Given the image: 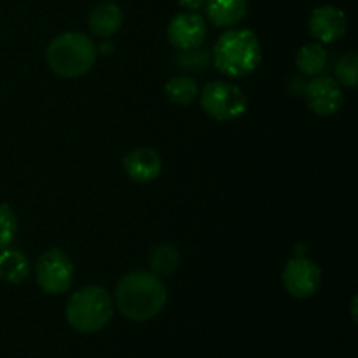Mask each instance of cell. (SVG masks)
<instances>
[{
    "label": "cell",
    "mask_w": 358,
    "mask_h": 358,
    "mask_svg": "<svg viewBox=\"0 0 358 358\" xmlns=\"http://www.w3.org/2000/svg\"><path fill=\"white\" fill-rule=\"evenodd\" d=\"M166 299L168 292L163 280L150 271L136 269L119 280L114 304L128 320L145 322L163 311Z\"/></svg>",
    "instance_id": "1"
},
{
    "label": "cell",
    "mask_w": 358,
    "mask_h": 358,
    "mask_svg": "<svg viewBox=\"0 0 358 358\" xmlns=\"http://www.w3.org/2000/svg\"><path fill=\"white\" fill-rule=\"evenodd\" d=\"M262 59L257 35L247 28L227 30L215 42L212 62L220 73L231 79H241L254 72Z\"/></svg>",
    "instance_id": "2"
},
{
    "label": "cell",
    "mask_w": 358,
    "mask_h": 358,
    "mask_svg": "<svg viewBox=\"0 0 358 358\" xmlns=\"http://www.w3.org/2000/svg\"><path fill=\"white\" fill-rule=\"evenodd\" d=\"M96 44L79 31H65L48 45V65L56 76L76 79L93 69L96 62Z\"/></svg>",
    "instance_id": "3"
},
{
    "label": "cell",
    "mask_w": 358,
    "mask_h": 358,
    "mask_svg": "<svg viewBox=\"0 0 358 358\" xmlns=\"http://www.w3.org/2000/svg\"><path fill=\"white\" fill-rule=\"evenodd\" d=\"M66 320L73 331L93 334L101 331L114 315V301L100 285H90L77 290L66 303Z\"/></svg>",
    "instance_id": "4"
},
{
    "label": "cell",
    "mask_w": 358,
    "mask_h": 358,
    "mask_svg": "<svg viewBox=\"0 0 358 358\" xmlns=\"http://www.w3.org/2000/svg\"><path fill=\"white\" fill-rule=\"evenodd\" d=\"M201 108L217 121H234L247 112L248 101L243 91L227 80H212L205 84L199 94Z\"/></svg>",
    "instance_id": "5"
},
{
    "label": "cell",
    "mask_w": 358,
    "mask_h": 358,
    "mask_svg": "<svg viewBox=\"0 0 358 358\" xmlns=\"http://www.w3.org/2000/svg\"><path fill=\"white\" fill-rule=\"evenodd\" d=\"M37 283L45 294H63L73 283V264L59 248H49L41 254L35 268Z\"/></svg>",
    "instance_id": "6"
},
{
    "label": "cell",
    "mask_w": 358,
    "mask_h": 358,
    "mask_svg": "<svg viewBox=\"0 0 358 358\" xmlns=\"http://www.w3.org/2000/svg\"><path fill=\"white\" fill-rule=\"evenodd\" d=\"M283 285L297 299H306L315 296L320 289L322 271L313 261L304 255L290 259L283 269Z\"/></svg>",
    "instance_id": "7"
},
{
    "label": "cell",
    "mask_w": 358,
    "mask_h": 358,
    "mask_svg": "<svg viewBox=\"0 0 358 358\" xmlns=\"http://www.w3.org/2000/svg\"><path fill=\"white\" fill-rule=\"evenodd\" d=\"M205 37L206 23L194 10L177 14L168 24V41L178 51L199 48L205 42Z\"/></svg>",
    "instance_id": "8"
},
{
    "label": "cell",
    "mask_w": 358,
    "mask_h": 358,
    "mask_svg": "<svg viewBox=\"0 0 358 358\" xmlns=\"http://www.w3.org/2000/svg\"><path fill=\"white\" fill-rule=\"evenodd\" d=\"M304 96H306V103L311 112H315L317 115H324V117L334 115L345 101L341 84L331 77L317 76L313 80H310L304 90Z\"/></svg>",
    "instance_id": "9"
},
{
    "label": "cell",
    "mask_w": 358,
    "mask_h": 358,
    "mask_svg": "<svg viewBox=\"0 0 358 358\" xmlns=\"http://www.w3.org/2000/svg\"><path fill=\"white\" fill-rule=\"evenodd\" d=\"M348 20L345 10L334 6H322L311 13L310 16V31L317 41L329 44L336 42L346 34Z\"/></svg>",
    "instance_id": "10"
},
{
    "label": "cell",
    "mask_w": 358,
    "mask_h": 358,
    "mask_svg": "<svg viewBox=\"0 0 358 358\" xmlns=\"http://www.w3.org/2000/svg\"><path fill=\"white\" fill-rule=\"evenodd\" d=\"M122 166L128 177L138 184H149L156 180L163 170V159L159 154L149 147H140L131 150L122 159Z\"/></svg>",
    "instance_id": "11"
},
{
    "label": "cell",
    "mask_w": 358,
    "mask_h": 358,
    "mask_svg": "<svg viewBox=\"0 0 358 358\" xmlns=\"http://www.w3.org/2000/svg\"><path fill=\"white\" fill-rule=\"evenodd\" d=\"M91 34L100 38H108L121 28L122 24V10L114 2H101L90 13Z\"/></svg>",
    "instance_id": "12"
},
{
    "label": "cell",
    "mask_w": 358,
    "mask_h": 358,
    "mask_svg": "<svg viewBox=\"0 0 358 358\" xmlns=\"http://www.w3.org/2000/svg\"><path fill=\"white\" fill-rule=\"evenodd\" d=\"M206 16L215 27L231 28L247 16V0H206Z\"/></svg>",
    "instance_id": "13"
},
{
    "label": "cell",
    "mask_w": 358,
    "mask_h": 358,
    "mask_svg": "<svg viewBox=\"0 0 358 358\" xmlns=\"http://www.w3.org/2000/svg\"><path fill=\"white\" fill-rule=\"evenodd\" d=\"M30 273V261L23 252L16 248H3L0 250V280L6 283H17L24 282Z\"/></svg>",
    "instance_id": "14"
},
{
    "label": "cell",
    "mask_w": 358,
    "mask_h": 358,
    "mask_svg": "<svg viewBox=\"0 0 358 358\" xmlns=\"http://www.w3.org/2000/svg\"><path fill=\"white\" fill-rule=\"evenodd\" d=\"M327 51L322 44L318 42H311V44L303 45L297 52V69L303 76H310V77H317L320 76L322 72L327 66Z\"/></svg>",
    "instance_id": "15"
},
{
    "label": "cell",
    "mask_w": 358,
    "mask_h": 358,
    "mask_svg": "<svg viewBox=\"0 0 358 358\" xmlns=\"http://www.w3.org/2000/svg\"><path fill=\"white\" fill-rule=\"evenodd\" d=\"M149 266L150 273L161 276H171L180 266V254L173 245L161 243L156 245L149 252Z\"/></svg>",
    "instance_id": "16"
},
{
    "label": "cell",
    "mask_w": 358,
    "mask_h": 358,
    "mask_svg": "<svg viewBox=\"0 0 358 358\" xmlns=\"http://www.w3.org/2000/svg\"><path fill=\"white\" fill-rule=\"evenodd\" d=\"M168 100L175 105H189L196 96H198V84L192 77L180 76L171 77L164 86Z\"/></svg>",
    "instance_id": "17"
},
{
    "label": "cell",
    "mask_w": 358,
    "mask_h": 358,
    "mask_svg": "<svg viewBox=\"0 0 358 358\" xmlns=\"http://www.w3.org/2000/svg\"><path fill=\"white\" fill-rule=\"evenodd\" d=\"M177 63L185 72H205L212 65V51L206 48L203 49L201 45L187 49V51H180V55L177 56Z\"/></svg>",
    "instance_id": "18"
},
{
    "label": "cell",
    "mask_w": 358,
    "mask_h": 358,
    "mask_svg": "<svg viewBox=\"0 0 358 358\" xmlns=\"http://www.w3.org/2000/svg\"><path fill=\"white\" fill-rule=\"evenodd\" d=\"M358 56L357 52L350 51L338 59L336 63V77L338 83L346 87H355L358 83Z\"/></svg>",
    "instance_id": "19"
},
{
    "label": "cell",
    "mask_w": 358,
    "mask_h": 358,
    "mask_svg": "<svg viewBox=\"0 0 358 358\" xmlns=\"http://www.w3.org/2000/svg\"><path fill=\"white\" fill-rule=\"evenodd\" d=\"M17 233V219L13 210L0 203V250L13 243Z\"/></svg>",
    "instance_id": "20"
},
{
    "label": "cell",
    "mask_w": 358,
    "mask_h": 358,
    "mask_svg": "<svg viewBox=\"0 0 358 358\" xmlns=\"http://www.w3.org/2000/svg\"><path fill=\"white\" fill-rule=\"evenodd\" d=\"M184 9L187 10H199L206 3V0H177Z\"/></svg>",
    "instance_id": "21"
},
{
    "label": "cell",
    "mask_w": 358,
    "mask_h": 358,
    "mask_svg": "<svg viewBox=\"0 0 358 358\" xmlns=\"http://www.w3.org/2000/svg\"><path fill=\"white\" fill-rule=\"evenodd\" d=\"M96 49H100L101 55H112V51H114V44H112L110 41H107V42H103V44H101L100 48H96Z\"/></svg>",
    "instance_id": "22"
}]
</instances>
